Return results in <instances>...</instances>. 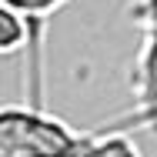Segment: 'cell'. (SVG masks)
<instances>
[{
  "instance_id": "obj_7",
  "label": "cell",
  "mask_w": 157,
  "mask_h": 157,
  "mask_svg": "<svg viewBox=\"0 0 157 157\" xmlns=\"http://www.w3.org/2000/svg\"><path fill=\"white\" fill-rule=\"evenodd\" d=\"M134 20H140L144 27H157V0H134Z\"/></svg>"
},
{
  "instance_id": "obj_5",
  "label": "cell",
  "mask_w": 157,
  "mask_h": 157,
  "mask_svg": "<svg viewBox=\"0 0 157 157\" xmlns=\"http://www.w3.org/2000/svg\"><path fill=\"white\" fill-rule=\"evenodd\" d=\"M30 44V20L13 10V7H0V54H13V50H27Z\"/></svg>"
},
{
  "instance_id": "obj_3",
  "label": "cell",
  "mask_w": 157,
  "mask_h": 157,
  "mask_svg": "<svg viewBox=\"0 0 157 157\" xmlns=\"http://www.w3.org/2000/svg\"><path fill=\"white\" fill-rule=\"evenodd\" d=\"M134 110H154L157 107V27H147L144 44L134 60Z\"/></svg>"
},
{
  "instance_id": "obj_6",
  "label": "cell",
  "mask_w": 157,
  "mask_h": 157,
  "mask_svg": "<svg viewBox=\"0 0 157 157\" xmlns=\"http://www.w3.org/2000/svg\"><path fill=\"white\" fill-rule=\"evenodd\" d=\"M157 124V107L154 110H130L124 117H117V121H110L107 127H117V130H130V127H151Z\"/></svg>"
},
{
  "instance_id": "obj_2",
  "label": "cell",
  "mask_w": 157,
  "mask_h": 157,
  "mask_svg": "<svg viewBox=\"0 0 157 157\" xmlns=\"http://www.w3.org/2000/svg\"><path fill=\"white\" fill-rule=\"evenodd\" d=\"M7 7L20 10L27 20H30V44H27V77H24V87H27V104L44 107V33L50 17L63 10L70 0H3Z\"/></svg>"
},
{
  "instance_id": "obj_4",
  "label": "cell",
  "mask_w": 157,
  "mask_h": 157,
  "mask_svg": "<svg viewBox=\"0 0 157 157\" xmlns=\"http://www.w3.org/2000/svg\"><path fill=\"white\" fill-rule=\"evenodd\" d=\"M80 157H144V154L127 130L100 127L94 134H87V144H84Z\"/></svg>"
},
{
  "instance_id": "obj_1",
  "label": "cell",
  "mask_w": 157,
  "mask_h": 157,
  "mask_svg": "<svg viewBox=\"0 0 157 157\" xmlns=\"http://www.w3.org/2000/svg\"><path fill=\"white\" fill-rule=\"evenodd\" d=\"M87 134L37 104H7L0 114V157H80Z\"/></svg>"
}]
</instances>
